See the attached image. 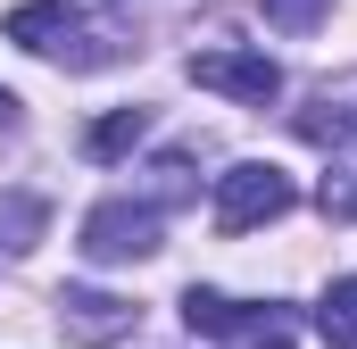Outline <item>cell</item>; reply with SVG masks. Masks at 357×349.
Masks as SVG:
<instances>
[{
  "label": "cell",
  "instance_id": "obj_5",
  "mask_svg": "<svg viewBox=\"0 0 357 349\" xmlns=\"http://www.w3.org/2000/svg\"><path fill=\"white\" fill-rule=\"evenodd\" d=\"M191 84L225 91V100H241V108H266L274 91H282V67H274L266 50H199V59H191Z\"/></svg>",
  "mask_w": 357,
  "mask_h": 349
},
{
  "label": "cell",
  "instance_id": "obj_6",
  "mask_svg": "<svg viewBox=\"0 0 357 349\" xmlns=\"http://www.w3.org/2000/svg\"><path fill=\"white\" fill-rule=\"evenodd\" d=\"M133 325H142V308L116 299V291H67L59 299V341L67 349H108V341H125Z\"/></svg>",
  "mask_w": 357,
  "mask_h": 349
},
{
  "label": "cell",
  "instance_id": "obj_7",
  "mask_svg": "<svg viewBox=\"0 0 357 349\" xmlns=\"http://www.w3.org/2000/svg\"><path fill=\"white\" fill-rule=\"evenodd\" d=\"M316 333H324V349H357V274H341L316 299Z\"/></svg>",
  "mask_w": 357,
  "mask_h": 349
},
{
  "label": "cell",
  "instance_id": "obj_10",
  "mask_svg": "<svg viewBox=\"0 0 357 349\" xmlns=\"http://www.w3.org/2000/svg\"><path fill=\"white\" fill-rule=\"evenodd\" d=\"M258 8H266V25H274V34H316L333 0H258Z\"/></svg>",
  "mask_w": 357,
  "mask_h": 349
},
{
  "label": "cell",
  "instance_id": "obj_9",
  "mask_svg": "<svg viewBox=\"0 0 357 349\" xmlns=\"http://www.w3.org/2000/svg\"><path fill=\"white\" fill-rule=\"evenodd\" d=\"M333 117H299V133L307 142H324V150H357V100H324Z\"/></svg>",
  "mask_w": 357,
  "mask_h": 349
},
{
  "label": "cell",
  "instance_id": "obj_2",
  "mask_svg": "<svg viewBox=\"0 0 357 349\" xmlns=\"http://www.w3.org/2000/svg\"><path fill=\"white\" fill-rule=\"evenodd\" d=\"M183 325L208 333L216 349H291L299 341L291 308H250V299H225V291H191L183 299Z\"/></svg>",
  "mask_w": 357,
  "mask_h": 349
},
{
  "label": "cell",
  "instance_id": "obj_1",
  "mask_svg": "<svg viewBox=\"0 0 357 349\" xmlns=\"http://www.w3.org/2000/svg\"><path fill=\"white\" fill-rule=\"evenodd\" d=\"M8 42H25L33 59H59V67H108L116 59V25H100L67 0H25L8 8Z\"/></svg>",
  "mask_w": 357,
  "mask_h": 349
},
{
  "label": "cell",
  "instance_id": "obj_8",
  "mask_svg": "<svg viewBox=\"0 0 357 349\" xmlns=\"http://www.w3.org/2000/svg\"><path fill=\"white\" fill-rule=\"evenodd\" d=\"M142 133H150V108H116V117H100V125L84 133V150H91V158H125Z\"/></svg>",
  "mask_w": 357,
  "mask_h": 349
},
{
  "label": "cell",
  "instance_id": "obj_11",
  "mask_svg": "<svg viewBox=\"0 0 357 349\" xmlns=\"http://www.w3.org/2000/svg\"><path fill=\"white\" fill-rule=\"evenodd\" d=\"M8 117H17V91H8V84H0V125H8Z\"/></svg>",
  "mask_w": 357,
  "mask_h": 349
},
{
  "label": "cell",
  "instance_id": "obj_4",
  "mask_svg": "<svg viewBox=\"0 0 357 349\" xmlns=\"http://www.w3.org/2000/svg\"><path fill=\"white\" fill-rule=\"evenodd\" d=\"M84 258L91 266H133L158 258V208H133V200H108L84 216Z\"/></svg>",
  "mask_w": 357,
  "mask_h": 349
},
{
  "label": "cell",
  "instance_id": "obj_3",
  "mask_svg": "<svg viewBox=\"0 0 357 349\" xmlns=\"http://www.w3.org/2000/svg\"><path fill=\"white\" fill-rule=\"evenodd\" d=\"M291 174L266 167V158H241L233 174H216V233H258L274 216H291Z\"/></svg>",
  "mask_w": 357,
  "mask_h": 349
}]
</instances>
